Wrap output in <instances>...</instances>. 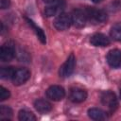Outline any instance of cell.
I'll return each mask as SVG.
<instances>
[{"label": "cell", "instance_id": "obj_1", "mask_svg": "<svg viewBox=\"0 0 121 121\" xmlns=\"http://www.w3.org/2000/svg\"><path fill=\"white\" fill-rule=\"evenodd\" d=\"M84 12L86 14L87 19L90 20L91 22L95 23V24L103 23L107 20V13L102 9L88 7V8L85 9Z\"/></svg>", "mask_w": 121, "mask_h": 121}, {"label": "cell", "instance_id": "obj_2", "mask_svg": "<svg viewBox=\"0 0 121 121\" xmlns=\"http://www.w3.org/2000/svg\"><path fill=\"white\" fill-rule=\"evenodd\" d=\"M75 67H76V58H75V55L72 53L67 58L66 61L60 67V70H59L60 77L67 78V77L71 76L75 70Z\"/></svg>", "mask_w": 121, "mask_h": 121}, {"label": "cell", "instance_id": "obj_3", "mask_svg": "<svg viewBox=\"0 0 121 121\" xmlns=\"http://www.w3.org/2000/svg\"><path fill=\"white\" fill-rule=\"evenodd\" d=\"M71 25H72L71 15H69L67 13H60L54 20V26L56 29H58L60 31L66 30L67 28L70 27Z\"/></svg>", "mask_w": 121, "mask_h": 121}, {"label": "cell", "instance_id": "obj_4", "mask_svg": "<svg viewBox=\"0 0 121 121\" xmlns=\"http://www.w3.org/2000/svg\"><path fill=\"white\" fill-rule=\"evenodd\" d=\"M101 102L104 106H106L111 111H114L118 105L117 98L114 93L111 91H105L101 95Z\"/></svg>", "mask_w": 121, "mask_h": 121}, {"label": "cell", "instance_id": "obj_5", "mask_svg": "<svg viewBox=\"0 0 121 121\" xmlns=\"http://www.w3.org/2000/svg\"><path fill=\"white\" fill-rule=\"evenodd\" d=\"M30 78V72L28 69L26 68H18L15 70L14 75L12 77V82L14 85H22L25 82H26L28 80V78Z\"/></svg>", "mask_w": 121, "mask_h": 121}, {"label": "cell", "instance_id": "obj_6", "mask_svg": "<svg viewBox=\"0 0 121 121\" xmlns=\"http://www.w3.org/2000/svg\"><path fill=\"white\" fill-rule=\"evenodd\" d=\"M46 96L51 100L60 101L65 96V91L60 85H52L46 90Z\"/></svg>", "mask_w": 121, "mask_h": 121}, {"label": "cell", "instance_id": "obj_7", "mask_svg": "<svg viewBox=\"0 0 121 121\" xmlns=\"http://www.w3.org/2000/svg\"><path fill=\"white\" fill-rule=\"evenodd\" d=\"M71 20H72V24L76 27L79 28V27H83L85 26L87 17H86L84 10L75 9V10H73V12L71 14Z\"/></svg>", "mask_w": 121, "mask_h": 121}, {"label": "cell", "instance_id": "obj_8", "mask_svg": "<svg viewBox=\"0 0 121 121\" xmlns=\"http://www.w3.org/2000/svg\"><path fill=\"white\" fill-rule=\"evenodd\" d=\"M64 8V1L63 0H57L53 3H51L48 7L44 9V14L47 17H51L54 15H59L61 13V10Z\"/></svg>", "mask_w": 121, "mask_h": 121}, {"label": "cell", "instance_id": "obj_9", "mask_svg": "<svg viewBox=\"0 0 121 121\" xmlns=\"http://www.w3.org/2000/svg\"><path fill=\"white\" fill-rule=\"evenodd\" d=\"M108 63L113 67L117 68L121 65V51L119 49H112L108 52L107 55Z\"/></svg>", "mask_w": 121, "mask_h": 121}, {"label": "cell", "instance_id": "obj_10", "mask_svg": "<svg viewBox=\"0 0 121 121\" xmlns=\"http://www.w3.org/2000/svg\"><path fill=\"white\" fill-rule=\"evenodd\" d=\"M69 98L71 101H73L75 103L83 102L87 98V92L80 88H73L70 91Z\"/></svg>", "mask_w": 121, "mask_h": 121}, {"label": "cell", "instance_id": "obj_11", "mask_svg": "<svg viewBox=\"0 0 121 121\" xmlns=\"http://www.w3.org/2000/svg\"><path fill=\"white\" fill-rule=\"evenodd\" d=\"M90 43L94 46H108L111 43V41L106 35L102 33H95L90 38Z\"/></svg>", "mask_w": 121, "mask_h": 121}, {"label": "cell", "instance_id": "obj_12", "mask_svg": "<svg viewBox=\"0 0 121 121\" xmlns=\"http://www.w3.org/2000/svg\"><path fill=\"white\" fill-rule=\"evenodd\" d=\"M15 56V49L12 45H2L0 51V59L2 61H9Z\"/></svg>", "mask_w": 121, "mask_h": 121}, {"label": "cell", "instance_id": "obj_13", "mask_svg": "<svg viewBox=\"0 0 121 121\" xmlns=\"http://www.w3.org/2000/svg\"><path fill=\"white\" fill-rule=\"evenodd\" d=\"M34 107L41 113H46L52 110V105L45 99H37L34 102Z\"/></svg>", "mask_w": 121, "mask_h": 121}, {"label": "cell", "instance_id": "obj_14", "mask_svg": "<svg viewBox=\"0 0 121 121\" xmlns=\"http://www.w3.org/2000/svg\"><path fill=\"white\" fill-rule=\"evenodd\" d=\"M88 115L94 120H103L106 118V112L98 108H91L88 110Z\"/></svg>", "mask_w": 121, "mask_h": 121}, {"label": "cell", "instance_id": "obj_15", "mask_svg": "<svg viewBox=\"0 0 121 121\" xmlns=\"http://www.w3.org/2000/svg\"><path fill=\"white\" fill-rule=\"evenodd\" d=\"M26 20L27 24H28V25H29V26L34 29V32H35V34L37 35L38 39L41 41V43H46V38H45V35H44L43 31L39 26H37L34 24V22H33V21H31L30 19L26 18Z\"/></svg>", "mask_w": 121, "mask_h": 121}, {"label": "cell", "instance_id": "obj_16", "mask_svg": "<svg viewBox=\"0 0 121 121\" xmlns=\"http://www.w3.org/2000/svg\"><path fill=\"white\" fill-rule=\"evenodd\" d=\"M18 119L20 121H35L36 116L33 112L27 110H21L18 113Z\"/></svg>", "mask_w": 121, "mask_h": 121}, {"label": "cell", "instance_id": "obj_17", "mask_svg": "<svg viewBox=\"0 0 121 121\" xmlns=\"http://www.w3.org/2000/svg\"><path fill=\"white\" fill-rule=\"evenodd\" d=\"M112 38H113V40L121 42V23L115 24L112 28H111V32H110Z\"/></svg>", "mask_w": 121, "mask_h": 121}, {"label": "cell", "instance_id": "obj_18", "mask_svg": "<svg viewBox=\"0 0 121 121\" xmlns=\"http://www.w3.org/2000/svg\"><path fill=\"white\" fill-rule=\"evenodd\" d=\"M14 72H15V69L13 67H2L1 71H0L1 78H3V79L12 78Z\"/></svg>", "mask_w": 121, "mask_h": 121}, {"label": "cell", "instance_id": "obj_19", "mask_svg": "<svg viewBox=\"0 0 121 121\" xmlns=\"http://www.w3.org/2000/svg\"><path fill=\"white\" fill-rule=\"evenodd\" d=\"M0 115H1V119L2 120H9V117L12 114V111L9 107L7 106H1L0 109Z\"/></svg>", "mask_w": 121, "mask_h": 121}, {"label": "cell", "instance_id": "obj_20", "mask_svg": "<svg viewBox=\"0 0 121 121\" xmlns=\"http://www.w3.org/2000/svg\"><path fill=\"white\" fill-rule=\"evenodd\" d=\"M9 95H10L9 91L8 89H6L5 87L1 86L0 87V100H2V101L3 100H6L7 98L9 97Z\"/></svg>", "mask_w": 121, "mask_h": 121}, {"label": "cell", "instance_id": "obj_21", "mask_svg": "<svg viewBox=\"0 0 121 121\" xmlns=\"http://www.w3.org/2000/svg\"><path fill=\"white\" fill-rule=\"evenodd\" d=\"M9 6V0H1V8L7 9Z\"/></svg>", "mask_w": 121, "mask_h": 121}, {"label": "cell", "instance_id": "obj_22", "mask_svg": "<svg viewBox=\"0 0 121 121\" xmlns=\"http://www.w3.org/2000/svg\"><path fill=\"white\" fill-rule=\"evenodd\" d=\"M44 2H46V3H53V2H55V1H57V0H43Z\"/></svg>", "mask_w": 121, "mask_h": 121}, {"label": "cell", "instance_id": "obj_23", "mask_svg": "<svg viewBox=\"0 0 121 121\" xmlns=\"http://www.w3.org/2000/svg\"><path fill=\"white\" fill-rule=\"evenodd\" d=\"M91 1H93L94 3H100L102 0H91Z\"/></svg>", "mask_w": 121, "mask_h": 121}, {"label": "cell", "instance_id": "obj_24", "mask_svg": "<svg viewBox=\"0 0 121 121\" xmlns=\"http://www.w3.org/2000/svg\"><path fill=\"white\" fill-rule=\"evenodd\" d=\"M120 97H121V89H120Z\"/></svg>", "mask_w": 121, "mask_h": 121}]
</instances>
